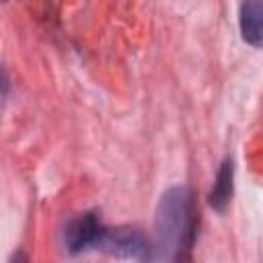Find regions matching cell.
I'll return each instance as SVG.
<instances>
[{
    "mask_svg": "<svg viewBox=\"0 0 263 263\" xmlns=\"http://www.w3.org/2000/svg\"><path fill=\"white\" fill-rule=\"evenodd\" d=\"M197 234V210L187 187L162 193L154 216V259H187Z\"/></svg>",
    "mask_w": 263,
    "mask_h": 263,
    "instance_id": "obj_1",
    "label": "cell"
},
{
    "mask_svg": "<svg viewBox=\"0 0 263 263\" xmlns=\"http://www.w3.org/2000/svg\"><path fill=\"white\" fill-rule=\"evenodd\" d=\"M101 251L119 259H154V251L146 236L136 228H107L99 245Z\"/></svg>",
    "mask_w": 263,
    "mask_h": 263,
    "instance_id": "obj_2",
    "label": "cell"
},
{
    "mask_svg": "<svg viewBox=\"0 0 263 263\" xmlns=\"http://www.w3.org/2000/svg\"><path fill=\"white\" fill-rule=\"evenodd\" d=\"M107 226L97 218V214L86 212L78 218H72L64 228V245L66 251L76 255L90 249H99Z\"/></svg>",
    "mask_w": 263,
    "mask_h": 263,
    "instance_id": "obj_3",
    "label": "cell"
},
{
    "mask_svg": "<svg viewBox=\"0 0 263 263\" xmlns=\"http://www.w3.org/2000/svg\"><path fill=\"white\" fill-rule=\"evenodd\" d=\"M242 39L253 47H263V0H242L238 10Z\"/></svg>",
    "mask_w": 263,
    "mask_h": 263,
    "instance_id": "obj_4",
    "label": "cell"
},
{
    "mask_svg": "<svg viewBox=\"0 0 263 263\" xmlns=\"http://www.w3.org/2000/svg\"><path fill=\"white\" fill-rule=\"evenodd\" d=\"M232 179H234V166H232V160L226 158L218 173H216V181H214V187L210 191V205L216 210V212H224L230 197H232Z\"/></svg>",
    "mask_w": 263,
    "mask_h": 263,
    "instance_id": "obj_5",
    "label": "cell"
}]
</instances>
